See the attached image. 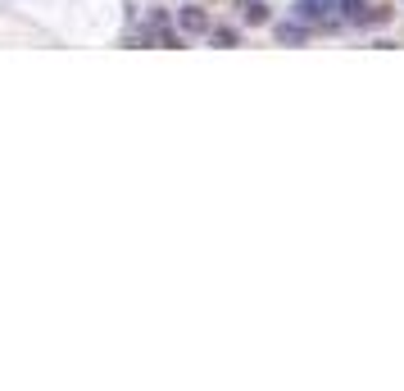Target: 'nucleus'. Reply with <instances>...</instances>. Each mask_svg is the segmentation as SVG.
<instances>
[{"mask_svg": "<svg viewBox=\"0 0 404 391\" xmlns=\"http://www.w3.org/2000/svg\"><path fill=\"white\" fill-rule=\"evenodd\" d=\"M241 19L250 23V28H259V23H268V10H263L259 0H245V5H241Z\"/></svg>", "mask_w": 404, "mask_h": 391, "instance_id": "4", "label": "nucleus"}, {"mask_svg": "<svg viewBox=\"0 0 404 391\" xmlns=\"http://www.w3.org/2000/svg\"><path fill=\"white\" fill-rule=\"evenodd\" d=\"M336 10H341V0H295V19L309 23V28L336 19Z\"/></svg>", "mask_w": 404, "mask_h": 391, "instance_id": "1", "label": "nucleus"}, {"mask_svg": "<svg viewBox=\"0 0 404 391\" xmlns=\"http://www.w3.org/2000/svg\"><path fill=\"white\" fill-rule=\"evenodd\" d=\"M363 10H368V0H341V19L350 23H363Z\"/></svg>", "mask_w": 404, "mask_h": 391, "instance_id": "5", "label": "nucleus"}, {"mask_svg": "<svg viewBox=\"0 0 404 391\" xmlns=\"http://www.w3.org/2000/svg\"><path fill=\"white\" fill-rule=\"evenodd\" d=\"M177 28L191 32V37H200V32H209V14L205 10H182L177 14Z\"/></svg>", "mask_w": 404, "mask_h": 391, "instance_id": "2", "label": "nucleus"}, {"mask_svg": "<svg viewBox=\"0 0 404 391\" xmlns=\"http://www.w3.org/2000/svg\"><path fill=\"white\" fill-rule=\"evenodd\" d=\"M305 28L309 23H282V28H277V41L282 46H300L305 41Z\"/></svg>", "mask_w": 404, "mask_h": 391, "instance_id": "3", "label": "nucleus"}, {"mask_svg": "<svg viewBox=\"0 0 404 391\" xmlns=\"http://www.w3.org/2000/svg\"><path fill=\"white\" fill-rule=\"evenodd\" d=\"M214 46H236V32L232 28H214Z\"/></svg>", "mask_w": 404, "mask_h": 391, "instance_id": "6", "label": "nucleus"}, {"mask_svg": "<svg viewBox=\"0 0 404 391\" xmlns=\"http://www.w3.org/2000/svg\"><path fill=\"white\" fill-rule=\"evenodd\" d=\"M241 5H245V0H241Z\"/></svg>", "mask_w": 404, "mask_h": 391, "instance_id": "7", "label": "nucleus"}]
</instances>
